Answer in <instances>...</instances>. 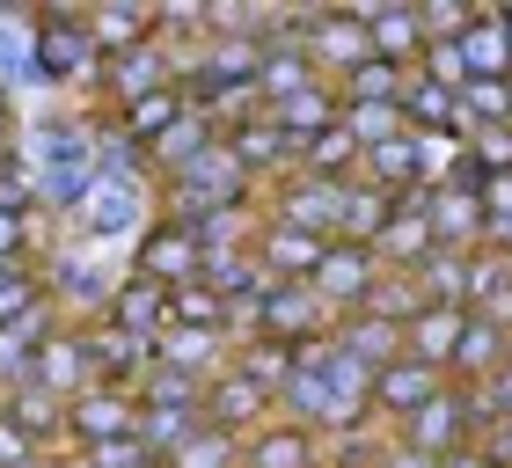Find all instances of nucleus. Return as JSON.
Returning <instances> with one entry per match:
<instances>
[{
	"mask_svg": "<svg viewBox=\"0 0 512 468\" xmlns=\"http://www.w3.org/2000/svg\"><path fill=\"white\" fill-rule=\"evenodd\" d=\"M483 425H491V403H483V388H454V381H447V395H432V403L417 410L410 425H395V439H403V447H417L425 461H447V454L469 447Z\"/></svg>",
	"mask_w": 512,
	"mask_h": 468,
	"instance_id": "f257e3e1",
	"label": "nucleus"
},
{
	"mask_svg": "<svg viewBox=\"0 0 512 468\" xmlns=\"http://www.w3.org/2000/svg\"><path fill=\"white\" fill-rule=\"evenodd\" d=\"M337 330H344V322L315 300V286H271L264 308H256V330L249 337L286 344V351H308V344H330Z\"/></svg>",
	"mask_w": 512,
	"mask_h": 468,
	"instance_id": "f03ea898",
	"label": "nucleus"
},
{
	"mask_svg": "<svg viewBox=\"0 0 512 468\" xmlns=\"http://www.w3.org/2000/svg\"><path fill=\"white\" fill-rule=\"evenodd\" d=\"M300 44H308L315 74L322 81H352L366 59H374V44H366V22L352 8H308L300 15Z\"/></svg>",
	"mask_w": 512,
	"mask_h": 468,
	"instance_id": "7ed1b4c3",
	"label": "nucleus"
},
{
	"mask_svg": "<svg viewBox=\"0 0 512 468\" xmlns=\"http://www.w3.org/2000/svg\"><path fill=\"white\" fill-rule=\"evenodd\" d=\"M132 271H139V278H154V286H169V293H176V286H198V278H205V234L161 213L147 234H139Z\"/></svg>",
	"mask_w": 512,
	"mask_h": 468,
	"instance_id": "20e7f679",
	"label": "nucleus"
},
{
	"mask_svg": "<svg viewBox=\"0 0 512 468\" xmlns=\"http://www.w3.org/2000/svg\"><path fill=\"white\" fill-rule=\"evenodd\" d=\"M271 220H286L300 234H322V242H337V220H344V183H322L308 169L278 176L271 183Z\"/></svg>",
	"mask_w": 512,
	"mask_h": 468,
	"instance_id": "39448f33",
	"label": "nucleus"
},
{
	"mask_svg": "<svg viewBox=\"0 0 512 468\" xmlns=\"http://www.w3.org/2000/svg\"><path fill=\"white\" fill-rule=\"evenodd\" d=\"M425 220H432V242L439 249H461V256H483L491 249V220H483V183H447V191H425Z\"/></svg>",
	"mask_w": 512,
	"mask_h": 468,
	"instance_id": "423d86ee",
	"label": "nucleus"
},
{
	"mask_svg": "<svg viewBox=\"0 0 512 468\" xmlns=\"http://www.w3.org/2000/svg\"><path fill=\"white\" fill-rule=\"evenodd\" d=\"M374 278H381L374 249H359V242H330V256H322V271L308 278V286H315V300H322V308H330L337 322H352V315L366 308V293H374Z\"/></svg>",
	"mask_w": 512,
	"mask_h": 468,
	"instance_id": "0eeeda50",
	"label": "nucleus"
},
{
	"mask_svg": "<svg viewBox=\"0 0 512 468\" xmlns=\"http://www.w3.org/2000/svg\"><path fill=\"white\" fill-rule=\"evenodd\" d=\"M161 88H176V59L161 52V44H139V52H125V59H103V110L96 117H118L132 103L161 96Z\"/></svg>",
	"mask_w": 512,
	"mask_h": 468,
	"instance_id": "6e6552de",
	"label": "nucleus"
},
{
	"mask_svg": "<svg viewBox=\"0 0 512 468\" xmlns=\"http://www.w3.org/2000/svg\"><path fill=\"white\" fill-rule=\"evenodd\" d=\"M249 249H256V264H264V278H278V286H308V278L322 271V256H330L322 234H300V227L271 220V213H264V227H256Z\"/></svg>",
	"mask_w": 512,
	"mask_h": 468,
	"instance_id": "1a4fd4ad",
	"label": "nucleus"
},
{
	"mask_svg": "<svg viewBox=\"0 0 512 468\" xmlns=\"http://www.w3.org/2000/svg\"><path fill=\"white\" fill-rule=\"evenodd\" d=\"M139 432V395H125V388H88V395H74L66 403V439L74 447H103V439H132Z\"/></svg>",
	"mask_w": 512,
	"mask_h": 468,
	"instance_id": "9d476101",
	"label": "nucleus"
},
{
	"mask_svg": "<svg viewBox=\"0 0 512 468\" xmlns=\"http://www.w3.org/2000/svg\"><path fill=\"white\" fill-rule=\"evenodd\" d=\"M432 249H439V242H432V220H425V183H417L410 198H395L388 227L374 234V264H381V271H417Z\"/></svg>",
	"mask_w": 512,
	"mask_h": 468,
	"instance_id": "9b49d317",
	"label": "nucleus"
},
{
	"mask_svg": "<svg viewBox=\"0 0 512 468\" xmlns=\"http://www.w3.org/2000/svg\"><path fill=\"white\" fill-rule=\"evenodd\" d=\"M432 395H447V373L425 366V359H410V351H403L395 366H381V373H374V410L388 417V425H410V417L425 410Z\"/></svg>",
	"mask_w": 512,
	"mask_h": 468,
	"instance_id": "f8f14e48",
	"label": "nucleus"
},
{
	"mask_svg": "<svg viewBox=\"0 0 512 468\" xmlns=\"http://www.w3.org/2000/svg\"><path fill=\"white\" fill-rule=\"evenodd\" d=\"M264 410H278V403H271V395H264V388H256V381H242V373H235V366H227V373H220V381H205V425H220V432H235V439H242V447H249V439H256V432H264V425H271V417H264Z\"/></svg>",
	"mask_w": 512,
	"mask_h": 468,
	"instance_id": "ddd939ff",
	"label": "nucleus"
},
{
	"mask_svg": "<svg viewBox=\"0 0 512 468\" xmlns=\"http://www.w3.org/2000/svg\"><path fill=\"white\" fill-rule=\"evenodd\" d=\"M30 381H37L44 395H59V403H74V395H88V388H96V351H88V337H81V330H59L52 344L37 351Z\"/></svg>",
	"mask_w": 512,
	"mask_h": 468,
	"instance_id": "4468645a",
	"label": "nucleus"
},
{
	"mask_svg": "<svg viewBox=\"0 0 512 468\" xmlns=\"http://www.w3.org/2000/svg\"><path fill=\"white\" fill-rule=\"evenodd\" d=\"M352 15L366 22V44L388 66H425V30H417V8H381V0H352Z\"/></svg>",
	"mask_w": 512,
	"mask_h": 468,
	"instance_id": "2eb2a0df",
	"label": "nucleus"
},
{
	"mask_svg": "<svg viewBox=\"0 0 512 468\" xmlns=\"http://www.w3.org/2000/svg\"><path fill=\"white\" fill-rule=\"evenodd\" d=\"M103 315L118 322V330H132V337H147V344H161V330H169V286H154V278H139V271H125L118 286H110V300H103Z\"/></svg>",
	"mask_w": 512,
	"mask_h": 468,
	"instance_id": "dca6fc26",
	"label": "nucleus"
},
{
	"mask_svg": "<svg viewBox=\"0 0 512 468\" xmlns=\"http://www.w3.org/2000/svg\"><path fill=\"white\" fill-rule=\"evenodd\" d=\"M227 147L242 154V169H249V176H271V183L300 169V147L286 139V125H278L271 110H264V117H249V125H242L235 139H227Z\"/></svg>",
	"mask_w": 512,
	"mask_h": 468,
	"instance_id": "f3484780",
	"label": "nucleus"
},
{
	"mask_svg": "<svg viewBox=\"0 0 512 468\" xmlns=\"http://www.w3.org/2000/svg\"><path fill=\"white\" fill-rule=\"evenodd\" d=\"M0 417H8L15 432H30L44 454H52L59 439H66V403H59V395H44L37 381H15L8 395H0Z\"/></svg>",
	"mask_w": 512,
	"mask_h": 468,
	"instance_id": "a211bd4d",
	"label": "nucleus"
},
{
	"mask_svg": "<svg viewBox=\"0 0 512 468\" xmlns=\"http://www.w3.org/2000/svg\"><path fill=\"white\" fill-rule=\"evenodd\" d=\"M322 74L308 59V44H271L264 52V74H256V96H264V110H286L293 96H308Z\"/></svg>",
	"mask_w": 512,
	"mask_h": 468,
	"instance_id": "6ab92c4d",
	"label": "nucleus"
},
{
	"mask_svg": "<svg viewBox=\"0 0 512 468\" xmlns=\"http://www.w3.org/2000/svg\"><path fill=\"white\" fill-rule=\"evenodd\" d=\"M161 30V8H88V37H96L103 59H125L139 44H154Z\"/></svg>",
	"mask_w": 512,
	"mask_h": 468,
	"instance_id": "aec40b11",
	"label": "nucleus"
},
{
	"mask_svg": "<svg viewBox=\"0 0 512 468\" xmlns=\"http://www.w3.org/2000/svg\"><path fill=\"white\" fill-rule=\"evenodd\" d=\"M205 147H213V125H205V117H198V110H183V117H176V125H169V132H161V139H154V147H147V154H139V161H147V169H154V176H169V183H176V176H183V169H191V161H198Z\"/></svg>",
	"mask_w": 512,
	"mask_h": 468,
	"instance_id": "412c9836",
	"label": "nucleus"
},
{
	"mask_svg": "<svg viewBox=\"0 0 512 468\" xmlns=\"http://www.w3.org/2000/svg\"><path fill=\"white\" fill-rule=\"evenodd\" d=\"M461 337H469V308H425V315L410 322V359H425V366L447 373L454 351H461Z\"/></svg>",
	"mask_w": 512,
	"mask_h": 468,
	"instance_id": "4be33fe9",
	"label": "nucleus"
},
{
	"mask_svg": "<svg viewBox=\"0 0 512 468\" xmlns=\"http://www.w3.org/2000/svg\"><path fill=\"white\" fill-rule=\"evenodd\" d=\"M410 278H417V293H425L432 308H469L476 256H461V249H432V256H425V264H417Z\"/></svg>",
	"mask_w": 512,
	"mask_h": 468,
	"instance_id": "5701e85b",
	"label": "nucleus"
},
{
	"mask_svg": "<svg viewBox=\"0 0 512 468\" xmlns=\"http://www.w3.org/2000/svg\"><path fill=\"white\" fill-rule=\"evenodd\" d=\"M359 183H374L381 198H410L417 191V139H388V147H366L359 154Z\"/></svg>",
	"mask_w": 512,
	"mask_h": 468,
	"instance_id": "b1692460",
	"label": "nucleus"
},
{
	"mask_svg": "<svg viewBox=\"0 0 512 468\" xmlns=\"http://www.w3.org/2000/svg\"><path fill=\"white\" fill-rule=\"evenodd\" d=\"M235 373L242 381H256L278 403V395L293 388V373H300V351H286V344H264V337H242V351H235Z\"/></svg>",
	"mask_w": 512,
	"mask_h": 468,
	"instance_id": "393cba45",
	"label": "nucleus"
},
{
	"mask_svg": "<svg viewBox=\"0 0 512 468\" xmlns=\"http://www.w3.org/2000/svg\"><path fill=\"white\" fill-rule=\"evenodd\" d=\"M417 139V183L425 191H447V183L469 176V139L461 132H410Z\"/></svg>",
	"mask_w": 512,
	"mask_h": 468,
	"instance_id": "a878e982",
	"label": "nucleus"
},
{
	"mask_svg": "<svg viewBox=\"0 0 512 468\" xmlns=\"http://www.w3.org/2000/svg\"><path fill=\"white\" fill-rule=\"evenodd\" d=\"M271 117L286 125V139H293V147H308L315 132H330L337 117H344V96H337V81H315L308 96H293L286 110H271Z\"/></svg>",
	"mask_w": 512,
	"mask_h": 468,
	"instance_id": "bb28decb",
	"label": "nucleus"
},
{
	"mask_svg": "<svg viewBox=\"0 0 512 468\" xmlns=\"http://www.w3.org/2000/svg\"><path fill=\"white\" fill-rule=\"evenodd\" d=\"M337 344L352 351V359H366V366L381 373V366H395V359L410 351V330H395V322H381V315H352V322L337 330Z\"/></svg>",
	"mask_w": 512,
	"mask_h": 468,
	"instance_id": "cd10ccee",
	"label": "nucleus"
},
{
	"mask_svg": "<svg viewBox=\"0 0 512 468\" xmlns=\"http://www.w3.org/2000/svg\"><path fill=\"white\" fill-rule=\"evenodd\" d=\"M461 59H469L476 81H505L512 74V37H505V22L491 8H476V30L461 37Z\"/></svg>",
	"mask_w": 512,
	"mask_h": 468,
	"instance_id": "c85d7f7f",
	"label": "nucleus"
},
{
	"mask_svg": "<svg viewBox=\"0 0 512 468\" xmlns=\"http://www.w3.org/2000/svg\"><path fill=\"white\" fill-rule=\"evenodd\" d=\"M425 308H432V300L417 293V278H410V271H381V278H374V293H366V308H359V315H381V322H395V330H410V322L425 315Z\"/></svg>",
	"mask_w": 512,
	"mask_h": 468,
	"instance_id": "c756f323",
	"label": "nucleus"
},
{
	"mask_svg": "<svg viewBox=\"0 0 512 468\" xmlns=\"http://www.w3.org/2000/svg\"><path fill=\"white\" fill-rule=\"evenodd\" d=\"M403 117H410V132H461V96L417 74L410 96H403Z\"/></svg>",
	"mask_w": 512,
	"mask_h": 468,
	"instance_id": "7c9ffc66",
	"label": "nucleus"
},
{
	"mask_svg": "<svg viewBox=\"0 0 512 468\" xmlns=\"http://www.w3.org/2000/svg\"><path fill=\"white\" fill-rule=\"evenodd\" d=\"M410 81H417V74H410V66H388V59H366V66H359V74H352V81H337V96H344V103H403V96H410Z\"/></svg>",
	"mask_w": 512,
	"mask_h": 468,
	"instance_id": "2f4dec72",
	"label": "nucleus"
},
{
	"mask_svg": "<svg viewBox=\"0 0 512 468\" xmlns=\"http://www.w3.org/2000/svg\"><path fill=\"white\" fill-rule=\"evenodd\" d=\"M169 322H183V330H235V308H227V293H213L198 278V286L169 293Z\"/></svg>",
	"mask_w": 512,
	"mask_h": 468,
	"instance_id": "473e14b6",
	"label": "nucleus"
},
{
	"mask_svg": "<svg viewBox=\"0 0 512 468\" xmlns=\"http://www.w3.org/2000/svg\"><path fill=\"white\" fill-rule=\"evenodd\" d=\"M169 468H242V439L220 432V425H198V432L169 454Z\"/></svg>",
	"mask_w": 512,
	"mask_h": 468,
	"instance_id": "72a5a7b5",
	"label": "nucleus"
},
{
	"mask_svg": "<svg viewBox=\"0 0 512 468\" xmlns=\"http://www.w3.org/2000/svg\"><path fill=\"white\" fill-rule=\"evenodd\" d=\"M344 125H352L359 154H366V147H388V139H403L410 117H403V103H344Z\"/></svg>",
	"mask_w": 512,
	"mask_h": 468,
	"instance_id": "f704fd0d",
	"label": "nucleus"
},
{
	"mask_svg": "<svg viewBox=\"0 0 512 468\" xmlns=\"http://www.w3.org/2000/svg\"><path fill=\"white\" fill-rule=\"evenodd\" d=\"M37 300H52V286H44L37 264H0V330H8L15 315H30Z\"/></svg>",
	"mask_w": 512,
	"mask_h": 468,
	"instance_id": "c9c22d12",
	"label": "nucleus"
},
{
	"mask_svg": "<svg viewBox=\"0 0 512 468\" xmlns=\"http://www.w3.org/2000/svg\"><path fill=\"white\" fill-rule=\"evenodd\" d=\"M476 125H512V88L505 81H469L461 88V139Z\"/></svg>",
	"mask_w": 512,
	"mask_h": 468,
	"instance_id": "e433bc0d",
	"label": "nucleus"
},
{
	"mask_svg": "<svg viewBox=\"0 0 512 468\" xmlns=\"http://www.w3.org/2000/svg\"><path fill=\"white\" fill-rule=\"evenodd\" d=\"M417 30H425V44H461L476 30V8L469 0H417Z\"/></svg>",
	"mask_w": 512,
	"mask_h": 468,
	"instance_id": "4c0bfd02",
	"label": "nucleus"
},
{
	"mask_svg": "<svg viewBox=\"0 0 512 468\" xmlns=\"http://www.w3.org/2000/svg\"><path fill=\"white\" fill-rule=\"evenodd\" d=\"M469 176H512V125H476L469 132Z\"/></svg>",
	"mask_w": 512,
	"mask_h": 468,
	"instance_id": "58836bf2",
	"label": "nucleus"
},
{
	"mask_svg": "<svg viewBox=\"0 0 512 468\" xmlns=\"http://www.w3.org/2000/svg\"><path fill=\"white\" fill-rule=\"evenodd\" d=\"M74 461H81V468H161L139 432H132V439H103V447H74Z\"/></svg>",
	"mask_w": 512,
	"mask_h": 468,
	"instance_id": "ea45409f",
	"label": "nucleus"
},
{
	"mask_svg": "<svg viewBox=\"0 0 512 468\" xmlns=\"http://www.w3.org/2000/svg\"><path fill=\"white\" fill-rule=\"evenodd\" d=\"M417 74L439 81V88H454V96L476 81V74H469V59H461V44H425V66H417Z\"/></svg>",
	"mask_w": 512,
	"mask_h": 468,
	"instance_id": "a19ab883",
	"label": "nucleus"
},
{
	"mask_svg": "<svg viewBox=\"0 0 512 468\" xmlns=\"http://www.w3.org/2000/svg\"><path fill=\"white\" fill-rule=\"evenodd\" d=\"M0 264H37V234H30V213H0Z\"/></svg>",
	"mask_w": 512,
	"mask_h": 468,
	"instance_id": "79ce46f5",
	"label": "nucleus"
},
{
	"mask_svg": "<svg viewBox=\"0 0 512 468\" xmlns=\"http://www.w3.org/2000/svg\"><path fill=\"white\" fill-rule=\"evenodd\" d=\"M483 220H491V242L512 234V176H483Z\"/></svg>",
	"mask_w": 512,
	"mask_h": 468,
	"instance_id": "37998d69",
	"label": "nucleus"
},
{
	"mask_svg": "<svg viewBox=\"0 0 512 468\" xmlns=\"http://www.w3.org/2000/svg\"><path fill=\"white\" fill-rule=\"evenodd\" d=\"M30 461H44V447L30 432H15L8 417H0V468H30Z\"/></svg>",
	"mask_w": 512,
	"mask_h": 468,
	"instance_id": "c03bdc74",
	"label": "nucleus"
},
{
	"mask_svg": "<svg viewBox=\"0 0 512 468\" xmlns=\"http://www.w3.org/2000/svg\"><path fill=\"white\" fill-rule=\"evenodd\" d=\"M476 447H483V454H491L498 468H512V417H491V425H483V432H476Z\"/></svg>",
	"mask_w": 512,
	"mask_h": 468,
	"instance_id": "a18cd8bd",
	"label": "nucleus"
},
{
	"mask_svg": "<svg viewBox=\"0 0 512 468\" xmlns=\"http://www.w3.org/2000/svg\"><path fill=\"white\" fill-rule=\"evenodd\" d=\"M483 403H491V417H512V359L483 381Z\"/></svg>",
	"mask_w": 512,
	"mask_h": 468,
	"instance_id": "49530a36",
	"label": "nucleus"
},
{
	"mask_svg": "<svg viewBox=\"0 0 512 468\" xmlns=\"http://www.w3.org/2000/svg\"><path fill=\"white\" fill-rule=\"evenodd\" d=\"M374 468H439V461H425V454H417V447H403V439H395V447H388V454H374Z\"/></svg>",
	"mask_w": 512,
	"mask_h": 468,
	"instance_id": "de8ad7c7",
	"label": "nucleus"
},
{
	"mask_svg": "<svg viewBox=\"0 0 512 468\" xmlns=\"http://www.w3.org/2000/svg\"><path fill=\"white\" fill-rule=\"evenodd\" d=\"M439 468H498V461H491V454H483V447H476V439H469V447H461V454H447V461H439Z\"/></svg>",
	"mask_w": 512,
	"mask_h": 468,
	"instance_id": "09e8293b",
	"label": "nucleus"
},
{
	"mask_svg": "<svg viewBox=\"0 0 512 468\" xmlns=\"http://www.w3.org/2000/svg\"><path fill=\"white\" fill-rule=\"evenodd\" d=\"M498 22H505V37H512V8H498Z\"/></svg>",
	"mask_w": 512,
	"mask_h": 468,
	"instance_id": "8fccbe9b",
	"label": "nucleus"
},
{
	"mask_svg": "<svg viewBox=\"0 0 512 468\" xmlns=\"http://www.w3.org/2000/svg\"><path fill=\"white\" fill-rule=\"evenodd\" d=\"M505 359H512V344H505Z\"/></svg>",
	"mask_w": 512,
	"mask_h": 468,
	"instance_id": "3c124183",
	"label": "nucleus"
},
{
	"mask_svg": "<svg viewBox=\"0 0 512 468\" xmlns=\"http://www.w3.org/2000/svg\"><path fill=\"white\" fill-rule=\"evenodd\" d=\"M161 468H169V461H161Z\"/></svg>",
	"mask_w": 512,
	"mask_h": 468,
	"instance_id": "603ef678",
	"label": "nucleus"
}]
</instances>
